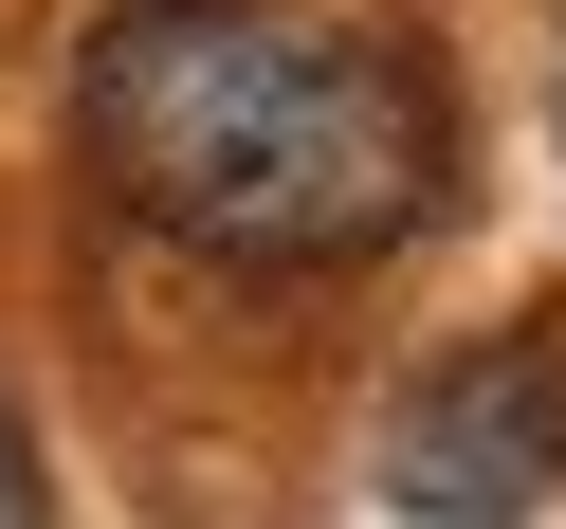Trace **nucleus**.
Wrapping results in <instances>:
<instances>
[{"label": "nucleus", "instance_id": "nucleus-1", "mask_svg": "<svg viewBox=\"0 0 566 529\" xmlns=\"http://www.w3.org/2000/svg\"><path fill=\"white\" fill-rule=\"evenodd\" d=\"M74 165L220 274H366L457 201V110L329 0H111L74 55Z\"/></svg>", "mask_w": 566, "mask_h": 529}, {"label": "nucleus", "instance_id": "nucleus-3", "mask_svg": "<svg viewBox=\"0 0 566 529\" xmlns=\"http://www.w3.org/2000/svg\"><path fill=\"white\" fill-rule=\"evenodd\" d=\"M0 529H55V475H38V438H19V402H0Z\"/></svg>", "mask_w": 566, "mask_h": 529}, {"label": "nucleus", "instance_id": "nucleus-2", "mask_svg": "<svg viewBox=\"0 0 566 529\" xmlns=\"http://www.w3.org/2000/svg\"><path fill=\"white\" fill-rule=\"evenodd\" d=\"M548 493H566V329H475L384 402V511L530 529Z\"/></svg>", "mask_w": 566, "mask_h": 529}]
</instances>
